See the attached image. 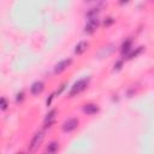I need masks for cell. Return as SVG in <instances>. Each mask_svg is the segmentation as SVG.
<instances>
[{"instance_id": "cell-1", "label": "cell", "mask_w": 154, "mask_h": 154, "mask_svg": "<svg viewBox=\"0 0 154 154\" xmlns=\"http://www.w3.org/2000/svg\"><path fill=\"white\" fill-rule=\"evenodd\" d=\"M89 82H90V77H84V78H82V79H78V81L71 87V90H70L69 95H70V96H75V95H77V94L82 93L83 90L87 89Z\"/></svg>"}, {"instance_id": "cell-2", "label": "cell", "mask_w": 154, "mask_h": 154, "mask_svg": "<svg viewBox=\"0 0 154 154\" xmlns=\"http://www.w3.org/2000/svg\"><path fill=\"white\" fill-rule=\"evenodd\" d=\"M43 138H45L43 131H37V132L32 136V138H31V141H30V143H29V150H30V152H35V150L40 147V144L42 143Z\"/></svg>"}, {"instance_id": "cell-3", "label": "cell", "mask_w": 154, "mask_h": 154, "mask_svg": "<svg viewBox=\"0 0 154 154\" xmlns=\"http://www.w3.org/2000/svg\"><path fill=\"white\" fill-rule=\"evenodd\" d=\"M100 25V20L97 17H94V18H88L87 20V24L84 25V32L85 34H94L96 31V29L99 28Z\"/></svg>"}, {"instance_id": "cell-4", "label": "cell", "mask_w": 154, "mask_h": 154, "mask_svg": "<svg viewBox=\"0 0 154 154\" xmlns=\"http://www.w3.org/2000/svg\"><path fill=\"white\" fill-rule=\"evenodd\" d=\"M77 126H78V119H76V118H70V119H67V120H65V122L63 123L61 129H63L64 132H71V131L76 130Z\"/></svg>"}, {"instance_id": "cell-5", "label": "cell", "mask_w": 154, "mask_h": 154, "mask_svg": "<svg viewBox=\"0 0 154 154\" xmlns=\"http://www.w3.org/2000/svg\"><path fill=\"white\" fill-rule=\"evenodd\" d=\"M72 64V59L71 58H66V59H63V60H60L55 66H54V73H61V72H64L70 65Z\"/></svg>"}, {"instance_id": "cell-6", "label": "cell", "mask_w": 154, "mask_h": 154, "mask_svg": "<svg viewBox=\"0 0 154 154\" xmlns=\"http://www.w3.org/2000/svg\"><path fill=\"white\" fill-rule=\"evenodd\" d=\"M43 89H45V83H43L42 81H36V82H34V83L31 84V87H30V93H31L32 95H38V94L42 93Z\"/></svg>"}, {"instance_id": "cell-7", "label": "cell", "mask_w": 154, "mask_h": 154, "mask_svg": "<svg viewBox=\"0 0 154 154\" xmlns=\"http://www.w3.org/2000/svg\"><path fill=\"white\" fill-rule=\"evenodd\" d=\"M131 48H132V40H131V38H125V40L123 41L122 46H120V53H122L123 55L129 54L130 51H131Z\"/></svg>"}, {"instance_id": "cell-8", "label": "cell", "mask_w": 154, "mask_h": 154, "mask_svg": "<svg viewBox=\"0 0 154 154\" xmlns=\"http://www.w3.org/2000/svg\"><path fill=\"white\" fill-rule=\"evenodd\" d=\"M99 106L95 105V103H87L83 106V112L85 114H89V116H93V114H96L99 112Z\"/></svg>"}, {"instance_id": "cell-9", "label": "cell", "mask_w": 154, "mask_h": 154, "mask_svg": "<svg viewBox=\"0 0 154 154\" xmlns=\"http://www.w3.org/2000/svg\"><path fill=\"white\" fill-rule=\"evenodd\" d=\"M88 46H89V43H88L87 41H81V42H78V43L76 45V47H75V54H77V55L83 54V53L88 49Z\"/></svg>"}, {"instance_id": "cell-10", "label": "cell", "mask_w": 154, "mask_h": 154, "mask_svg": "<svg viewBox=\"0 0 154 154\" xmlns=\"http://www.w3.org/2000/svg\"><path fill=\"white\" fill-rule=\"evenodd\" d=\"M58 149H59V143H58L57 141H52V142H49V143L47 144L45 152H46V153H55Z\"/></svg>"}, {"instance_id": "cell-11", "label": "cell", "mask_w": 154, "mask_h": 154, "mask_svg": "<svg viewBox=\"0 0 154 154\" xmlns=\"http://www.w3.org/2000/svg\"><path fill=\"white\" fill-rule=\"evenodd\" d=\"M143 48L144 47H142V46H140V47H137L135 51H132V52H130L128 55H126V59H129V60H131V59H134V58H136L137 55H140L141 53H142V51H143Z\"/></svg>"}, {"instance_id": "cell-12", "label": "cell", "mask_w": 154, "mask_h": 154, "mask_svg": "<svg viewBox=\"0 0 154 154\" xmlns=\"http://www.w3.org/2000/svg\"><path fill=\"white\" fill-rule=\"evenodd\" d=\"M99 12H100V10H99V8H96V7L90 8V10L85 13V17H87V18H94V17H97Z\"/></svg>"}, {"instance_id": "cell-13", "label": "cell", "mask_w": 154, "mask_h": 154, "mask_svg": "<svg viewBox=\"0 0 154 154\" xmlns=\"http://www.w3.org/2000/svg\"><path fill=\"white\" fill-rule=\"evenodd\" d=\"M55 114H57V109H52L51 112H48V113L46 114V118H45V123L55 120Z\"/></svg>"}, {"instance_id": "cell-14", "label": "cell", "mask_w": 154, "mask_h": 154, "mask_svg": "<svg viewBox=\"0 0 154 154\" xmlns=\"http://www.w3.org/2000/svg\"><path fill=\"white\" fill-rule=\"evenodd\" d=\"M7 106H8L7 100H6L5 97H1V99H0V107H1V109H2V111H5V109L7 108Z\"/></svg>"}, {"instance_id": "cell-15", "label": "cell", "mask_w": 154, "mask_h": 154, "mask_svg": "<svg viewBox=\"0 0 154 154\" xmlns=\"http://www.w3.org/2000/svg\"><path fill=\"white\" fill-rule=\"evenodd\" d=\"M122 67H123V60H118V61H116V64H114L113 71H119Z\"/></svg>"}, {"instance_id": "cell-16", "label": "cell", "mask_w": 154, "mask_h": 154, "mask_svg": "<svg viewBox=\"0 0 154 154\" xmlns=\"http://www.w3.org/2000/svg\"><path fill=\"white\" fill-rule=\"evenodd\" d=\"M23 100H24V91L17 93V95H16V101H17V102H22Z\"/></svg>"}, {"instance_id": "cell-17", "label": "cell", "mask_w": 154, "mask_h": 154, "mask_svg": "<svg viewBox=\"0 0 154 154\" xmlns=\"http://www.w3.org/2000/svg\"><path fill=\"white\" fill-rule=\"evenodd\" d=\"M113 23H114V19H113L112 17H108V18H106V19H105L103 25H105V26H109V25H112Z\"/></svg>"}, {"instance_id": "cell-18", "label": "cell", "mask_w": 154, "mask_h": 154, "mask_svg": "<svg viewBox=\"0 0 154 154\" xmlns=\"http://www.w3.org/2000/svg\"><path fill=\"white\" fill-rule=\"evenodd\" d=\"M53 97H54V94H52L51 96H49V99H47V101H46V106L48 107V106H51V103H52V100H53Z\"/></svg>"}, {"instance_id": "cell-19", "label": "cell", "mask_w": 154, "mask_h": 154, "mask_svg": "<svg viewBox=\"0 0 154 154\" xmlns=\"http://www.w3.org/2000/svg\"><path fill=\"white\" fill-rule=\"evenodd\" d=\"M65 87H66V83H64V84H61V87H60V89H59V90H58V91H57L55 94H58V95H59V94H61V91H63V90L65 89Z\"/></svg>"}, {"instance_id": "cell-20", "label": "cell", "mask_w": 154, "mask_h": 154, "mask_svg": "<svg viewBox=\"0 0 154 154\" xmlns=\"http://www.w3.org/2000/svg\"><path fill=\"white\" fill-rule=\"evenodd\" d=\"M130 0H119V4L120 5H125V4H128Z\"/></svg>"}, {"instance_id": "cell-21", "label": "cell", "mask_w": 154, "mask_h": 154, "mask_svg": "<svg viewBox=\"0 0 154 154\" xmlns=\"http://www.w3.org/2000/svg\"><path fill=\"white\" fill-rule=\"evenodd\" d=\"M85 1H94V0H85Z\"/></svg>"}]
</instances>
